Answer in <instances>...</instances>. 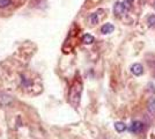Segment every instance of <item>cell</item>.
I'll return each instance as SVG.
<instances>
[{"label": "cell", "instance_id": "3", "mask_svg": "<svg viewBox=\"0 0 155 139\" xmlns=\"http://www.w3.org/2000/svg\"><path fill=\"white\" fill-rule=\"evenodd\" d=\"M13 103V98L5 92L0 91V106H11Z\"/></svg>", "mask_w": 155, "mask_h": 139}, {"label": "cell", "instance_id": "7", "mask_svg": "<svg viewBox=\"0 0 155 139\" xmlns=\"http://www.w3.org/2000/svg\"><path fill=\"white\" fill-rule=\"evenodd\" d=\"M147 109H148V111L152 114V115H154L155 114V99L154 98H150V99L148 100Z\"/></svg>", "mask_w": 155, "mask_h": 139}, {"label": "cell", "instance_id": "6", "mask_svg": "<svg viewBox=\"0 0 155 139\" xmlns=\"http://www.w3.org/2000/svg\"><path fill=\"white\" fill-rule=\"evenodd\" d=\"M114 30H115V27H114V25L112 23H105V25H103V26L101 27V33L102 34H111L114 33Z\"/></svg>", "mask_w": 155, "mask_h": 139}, {"label": "cell", "instance_id": "13", "mask_svg": "<svg viewBox=\"0 0 155 139\" xmlns=\"http://www.w3.org/2000/svg\"><path fill=\"white\" fill-rule=\"evenodd\" d=\"M126 1H129L130 4H132V2H133V0H126Z\"/></svg>", "mask_w": 155, "mask_h": 139}, {"label": "cell", "instance_id": "8", "mask_svg": "<svg viewBox=\"0 0 155 139\" xmlns=\"http://www.w3.org/2000/svg\"><path fill=\"white\" fill-rule=\"evenodd\" d=\"M94 41H95V38L91 34H84L82 36V42L84 44H91V43H94Z\"/></svg>", "mask_w": 155, "mask_h": 139}, {"label": "cell", "instance_id": "9", "mask_svg": "<svg viewBox=\"0 0 155 139\" xmlns=\"http://www.w3.org/2000/svg\"><path fill=\"white\" fill-rule=\"evenodd\" d=\"M115 129H116L117 132H124L126 130V125L123 122H116L115 123Z\"/></svg>", "mask_w": 155, "mask_h": 139}, {"label": "cell", "instance_id": "12", "mask_svg": "<svg viewBox=\"0 0 155 139\" xmlns=\"http://www.w3.org/2000/svg\"><path fill=\"white\" fill-rule=\"evenodd\" d=\"M12 4V0H0V8H6Z\"/></svg>", "mask_w": 155, "mask_h": 139}, {"label": "cell", "instance_id": "11", "mask_svg": "<svg viewBox=\"0 0 155 139\" xmlns=\"http://www.w3.org/2000/svg\"><path fill=\"white\" fill-rule=\"evenodd\" d=\"M147 23L149 25V27H155V15L154 14H152V15H149L148 16Z\"/></svg>", "mask_w": 155, "mask_h": 139}, {"label": "cell", "instance_id": "1", "mask_svg": "<svg viewBox=\"0 0 155 139\" xmlns=\"http://www.w3.org/2000/svg\"><path fill=\"white\" fill-rule=\"evenodd\" d=\"M81 94H82V82L81 80L75 79L71 85L70 92H68V102L73 108H78L80 100H81Z\"/></svg>", "mask_w": 155, "mask_h": 139}, {"label": "cell", "instance_id": "5", "mask_svg": "<svg viewBox=\"0 0 155 139\" xmlns=\"http://www.w3.org/2000/svg\"><path fill=\"white\" fill-rule=\"evenodd\" d=\"M131 72H132V74H134L136 77H139V75H141L142 73H143V67H142L141 64L136 63V64H133L131 66Z\"/></svg>", "mask_w": 155, "mask_h": 139}, {"label": "cell", "instance_id": "2", "mask_svg": "<svg viewBox=\"0 0 155 139\" xmlns=\"http://www.w3.org/2000/svg\"><path fill=\"white\" fill-rule=\"evenodd\" d=\"M126 11H127L126 7L124 6V4L123 2H120V1H117L116 4L114 5V13H115V15L118 16V18L123 16Z\"/></svg>", "mask_w": 155, "mask_h": 139}, {"label": "cell", "instance_id": "10", "mask_svg": "<svg viewBox=\"0 0 155 139\" xmlns=\"http://www.w3.org/2000/svg\"><path fill=\"white\" fill-rule=\"evenodd\" d=\"M98 21H100L98 13H94L89 16V22H91V25H96V23H98Z\"/></svg>", "mask_w": 155, "mask_h": 139}, {"label": "cell", "instance_id": "4", "mask_svg": "<svg viewBox=\"0 0 155 139\" xmlns=\"http://www.w3.org/2000/svg\"><path fill=\"white\" fill-rule=\"evenodd\" d=\"M143 127H145V125H143L142 122H140V121H134V122L132 123L131 127H130V130H131V132H133V133H140V132H142Z\"/></svg>", "mask_w": 155, "mask_h": 139}]
</instances>
